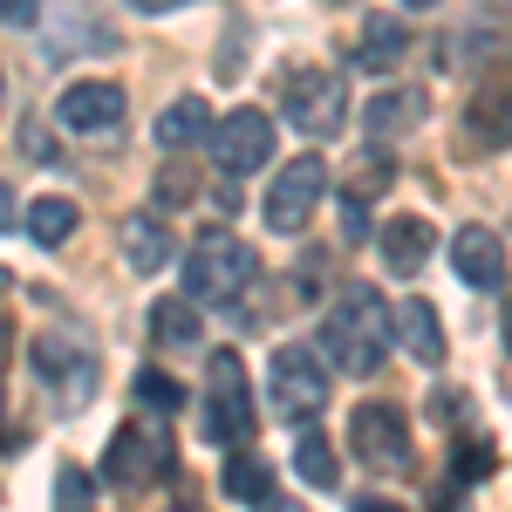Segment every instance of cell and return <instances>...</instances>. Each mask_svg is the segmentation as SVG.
<instances>
[{"instance_id": "15", "label": "cell", "mask_w": 512, "mask_h": 512, "mask_svg": "<svg viewBox=\"0 0 512 512\" xmlns=\"http://www.w3.org/2000/svg\"><path fill=\"white\" fill-rule=\"evenodd\" d=\"M123 260H130L137 274L171 267V233H164L158 212H130V219H123Z\"/></svg>"}, {"instance_id": "26", "label": "cell", "mask_w": 512, "mask_h": 512, "mask_svg": "<svg viewBox=\"0 0 512 512\" xmlns=\"http://www.w3.org/2000/svg\"><path fill=\"white\" fill-rule=\"evenodd\" d=\"M478 472H492V444H465V458H458V485H472Z\"/></svg>"}, {"instance_id": "27", "label": "cell", "mask_w": 512, "mask_h": 512, "mask_svg": "<svg viewBox=\"0 0 512 512\" xmlns=\"http://www.w3.org/2000/svg\"><path fill=\"white\" fill-rule=\"evenodd\" d=\"M0 21H7V28H35L41 0H0Z\"/></svg>"}, {"instance_id": "24", "label": "cell", "mask_w": 512, "mask_h": 512, "mask_svg": "<svg viewBox=\"0 0 512 512\" xmlns=\"http://www.w3.org/2000/svg\"><path fill=\"white\" fill-rule=\"evenodd\" d=\"M499 117H506V89H492V103H485V96L472 103V123L485 130V144H492V151L506 144V123H499Z\"/></svg>"}, {"instance_id": "29", "label": "cell", "mask_w": 512, "mask_h": 512, "mask_svg": "<svg viewBox=\"0 0 512 512\" xmlns=\"http://www.w3.org/2000/svg\"><path fill=\"white\" fill-rule=\"evenodd\" d=\"M164 198L185 205V198H192V178H185V171H164Z\"/></svg>"}, {"instance_id": "23", "label": "cell", "mask_w": 512, "mask_h": 512, "mask_svg": "<svg viewBox=\"0 0 512 512\" xmlns=\"http://www.w3.org/2000/svg\"><path fill=\"white\" fill-rule=\"evenodd\" d=\"M137 403H144V410H158V417H171V410L185 403V390H178V376H158V369H144V376H137Z\"/></svg>"}, {"instance_id": "31", "label": "cell", "mask_w": 512, "mask_h": 512, "mask_svg": "<svg viewBox=\"0 0 512 512\" xmlns=\"http://www.w3.org/2000/svg\"><path fill=\"white\" fill-rule=\"evenodd\" d=\"M0 362H7V321H0Z\"/></svg>"}, {"instance_id": "12", "label": "cell", "mask_w": 512, "mask_h": 512, "mask_svg": "<svg viewBox=\"0 0 512 512\" xmlns=\"http://www.w3.org/2000/svg\"><path fill=\"white\" fill-rule=\"evenodd\" d=\"M451 260H458L465 287H485V294L506 287V239L492 233V226H465V233L451 239Z\"/></svg>"}, {"instance_id": "10", "label": "cell", "mask_w": 512, "mask_h": 512, "mask_svg": "<svg viewBox=\"0 0 512 512\" xmlns=\"http://www.w3.org/2000/svg\"><path fill=\"white\" fill-rule=\"evenodd\" d=\"M55 123L69 137H117L123 123V89L117 82H69L55 96Z\"/></svg>"}, {"instance_id": "17", "label": "cell", "mask_w": 512, "mask_h": 512, "mask_svg": "<svg viewBox=\"0 0 512 512\" xmlns=\"http://www.w3.org/2000/svg\"><path fill=\"white\" fill-rule=\"evenodd\" d=\"M76 226H82V205H76V198L41 192L35 205H28V239H35V246H62Z\"/></svg>"}, {"instance_id": "9", "label": "cell", "mask_w": 512, "mask_h": 512, "mask_svg": "<svg viewBox=\"0 0 512 512\" xmlns=\"http://www.w3.org/2000/svg\"><path fill=\"white\" fill-rule=\"evenodd\" d=\"M205 137H212V164L226 178L267 171V158H274V123H267V110H233L226 123H212Z\"/></svg>"}, {"instance_id": "14", "label": "cell", "mask_w": 512, "mask_h": 512, "mask_svg": "<svg viewBox=\"0 0 512 512\" xmlns=\"http://www.w3.org/2000/svg\"><path fill=\"white\" fill-rule=\"evenodd\" d=\"M390 321H396V342L417 355L424 369H437V362H444V321L431 315V301H403Z\"/></svg>"}, {"instance_id": "32", "label": "cell", "mask_w": 512, "mask_h": 512, "mask_svg": "<svg viewBox=\"0 0 512 512\" xmlns=\"http://www.w3.org/2000/svg\"><path fill=\"white\" fill-rule=\"evenodd\" d=\"M403 7H431V0H403Z\"/></svg>"}, {"instance_id": "13", "label": "cell", "mask_w": 512, "mask_h": 512, "mask_svg": "<svg viewBox=\"0 0 512 512\" xmlns=\"http://www.w3.org/2000/svg\"><path fill=\"white\" fill-rule=\"evenodd\" d=\"M431 117V96L424 89H383V96H369V137H403V130H417V123Z\"/></svg>"}, {"instance_id": "8", "label": "cell", "mask_w": 512, "mask_h": 512, "mask_svg": "<svg viewBox=\"0 0 512 512\" xmlns=\"http://www.w3.org/2000/svg\"><path fill=\"white\" fill-rule=\"evenodd\" d=\"M267 396H274L280 417H308L328 403V376H321V355L308 342H287L274 355V369H267Z\"/></svg>"}, {"instance_id": "16", "label": "cell", "mask_w": 512, "mask_h": 512, "mask_svg": "<svg viewBox=\"0 0 512 512\" xmlns=\"http://www.w3.org/2000/svg\"><path fill=\"white\" fill-rule=\"evenodd\" d=\"M376 239H383V267H390L396 280H410L424 267V253H431V226H424V219H390Z\"/></svg>"}, {"instance_id": "25", "label": "cell", "mask_w": 512, "mask_h": 512, "mask_svg": "<svg viewBox=\"0 0 512 512\" xmlns=\"http://www.w3.org/2000/svg\"><path fill=\"white\" fill-rule=\"evenodd\" d=\"M55 499H62V506H89V478H82L76 465H62V478H55Z\"/></svg>"}, {"instance_id": "20", "label": "cell", "mask_w": 512, "mask_h": 512, "mask_svg": "<svg viewBox=\"0 0 512 512\" xmlns=\"http://www.w3.org/2000/svg\"><path fill=\"white\" fill-rule=\"evenodd\" d=\"M294 472L308 478V485H321V492H335L342 485V458H335V444L321 431H301V444H294Z\"/></svg>"}, {"instance_id": "5", "label": "cell", "mask_w": 512, "mask_h": 512, "mask_svg": "<svg viewBox=\"0 0 512 512\" xmlns=\"http://www.w3.org/2000/svg\"><path fill=\"white\" fill-rule=\"evenodd\" d=\"M164 472H171V437L151 431V424H117L110 451H103V478H110L117 492H144V485H158Z\"/></svg>"}, {"instance_id": "19", "label": "cell", "mask_w": 512, "mask_h": 512, "mask_svg": "<svg viewBox=\"0 0 512 512\" xmlns=\"http://www.w3.org/2000/svg\"><path fill=\"white\" fill-rule=\"evenodd\" d=\"M205 130H212V110H205L198 96H178V103L158 117V144H164V151H192Z\"/></svg>"}, {"instance_id": "2", "label": "cell", "mask_w": 512, "mask_h": 512, "mask_svg": "<svg viewBox=\"0 0 512 512\" xmlns=\"http://www.w3.org/2000/svg\"><path fill=\"white\" fill-rule=\"evenodd\" d=\"M253 280H260V253L233 233H205L192 246V260H185V294H192V301H219V308H226Z\"/></svg>"}, {"instance_id": "4", "label": "cell", "mask_w": 512, "mask_h": 512, "mask_svg": "<svg viewBox=\"0 0 512 512\" xmlns=\"http://www.w3.org/2000/svg\"><path fill=\"white\" fill-rule=\"evenodd\" d=\"M260 424V403H253V383H246V362L233 349L212 355L205 369V437L212 444H246Z\"/></svg>"}, {"instance_id": "22", "label": "cell", "mask_w": 512, "mask_h": 512, "mask_svg": "<svg viewBox=\"0 0 512 512\" xmlns=\"http://www.w3.org/2000/svg\"><path fill=\"white\" fill-rule=\"evenodd\" d=\"M396 55H403V28H396V21H369V28H362V62H369V69H390Z\"/></svg>"}, {"instance_id": "30", "label": "cell", "mask_w": 512, "mask_h": 512, "mask_svg": "<svg viewBox=\"0 0 512 512\" xmlns=\"http://www.w3.org/2000/svg\"><path fill=\"white\" fill-rule=\"evenodd\" d=\"M14 226V192H7V178H0V233Z\"/></svg>"}, {"instance_id": "34", "label": "cell", "mask_w": 512, "mask_h": 512, "mask_svg": "<svg viewBox=\"0 0 512 512\" xmlns=\"http://www.w3.org/2000/svg\"><path fill=\"white\" fill-rule=\"evenodd\" d=\"M0 287H7V274H0Z\"/></svg>"}, {"instance_id": "7", "label": "cell", "mask_w": 512, "mask_h": 512, "mask_svg": "<svg viewBox=\"0 0 512 512\" xmlns=\"http://www.w3.org/2000/svg\"><path fill=\"white\" fill-rule=\"evenodd\" d=\"M349 444L369 472H383V478L410 472V431H403V417H396L390 403H362L349 417Z\"/></svg>"}, {"instance_id": "6", "label": "cell", "mask_w": 512, "mask_h": 512, "mask_svg": "<svg viewBox=\"0 0 512 512\" xmlns=\"http://www.w3.org/2000/svg\"><path fill=\"white\" fill-rule=\"evenodd\" d=\"M321 192H328V164L321 158H294V164H280V178L267 185V233H301L308 226V212L321 205Z\"/></svg>"}, {"instance_id": "3", "label": "cell", "mask_w": 512, "mask_h": 512, "mask_svg": "<svg viewBox=\"0 0 512 512\" xmlns=\"http://www.w3.org/2000/svg\"><path fill=\"white\" fill-rule=\"evenodd\" d=\"M280 117L294 123L301 137H335L342 123H349V82H342V69H294L287 76V89H280Z\"/></svg>"}, {"instance_id": "11", "label": "cell", "mask_w": 512, "mask_h": 512, "mask_svg": "<svg viewBox=\"0 0 512 512\" xmlns=\"http://www.w3.org/2000/svg\"><path fill=\"white\" fill-rule=\"evenodd\" d=\"M35 376L48 383V396H62L69 410H76L82 396L96 390V355L69 342V335H41L35 342Z\"/></svg>"}, {"instance_id": "28", "label": "cell", "mask_w": 512, "mask_h": 512, "mask_svg": "<svg viewBox=\"0 0 512 512\" xmlns=\"http://www.w3.org/2000/svg\"><path fill=\"white\" fill-rule=\"evenodd\" d=\"M178 7H198V0H130V14H151V21L158 14H178Z\"/></svg>"}, {"instance_id": "1", "label": "cell", "mask_w": 512, "mask_h": 512, "mask_svg": "<svg viewBox=\"0 0 512 512\" xmlns=\"http://www.w3.org/2000/svg\"><path fill=\"white\" fill-rule=\"evenodd\" d=\"M321 355L342 369V376H376L383 355H390V308L376 287H342L335 308L321 315Z\"/></svg>"}, {"instance_id": "21", "label": "cell", "mask_w": 512, "mask_h": 512, "mask_svg": "<svg viewBox=\"0 0 512 512\" xmlns=\"http://www.w3.org/2000/svg\"><path fill=\"white\" fill-rule=\"evenodd\" d=\"M226 492L246 499V506H274V472H267L260 458H233V465H226Z\"/></svg>"}, {"instance_id": "18", "label": "cell", "mask_w": 512, "mask_h": 512, "mask_svg": "<svg viewBox=\"0 0 512 512\" xmlns=\"http://www.w3.org/2000/svg\"><path fill=\"white\" fill-rule=\"evenodd\" d=\"M151 335H158L164 349H192L198 342V301L192 294H164V301H151Z\"/></svg>"}, {"instance_id": "33", "label": "cell", "mask_w": 512, "mask_h": 512, "mask_svg": "<svg viewBox=\"0 0 512 512\" xmlns=\"http://www.w3.org/2000/svg\"><path fill=\"white\" fill-rule=\"evenodd\" d=\"M0 110H7V82H0Z\"/></svg>"}]
</instances>
